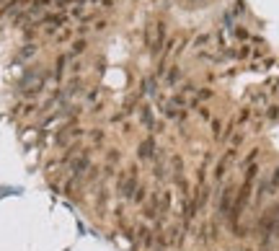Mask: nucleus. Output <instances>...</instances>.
I'll return each instance as SVG.
<instances>
[{"label": "nucleus", "instance_id": "1", "mask_svg": "<svg viewBox=\"0 0 279 251\" xmlns=\"http://www.w3.org/2000/svg\"><path fill=\"white\" fill-rule=\"evenodd\" d=\"M137 186H140V168L137 166H127L116 176V194H119V200H130L132 202Z\"/></svg>", "mask_w": 279, "mask_h": 251}, {"label": "nucleus", "instance_id": "2", "mask_svg": "<svg viewBox=\"0 0 279 251\" xmlns=\"http://www.w3.org/2000/svg\"><path fill=\"white\" fill-rule=\"evenodd\" d=\"M145 47L152 57H158L166 47V21H152L145 26Z\"/></svg>", "mask_w": 279, "mask_h": 251}, {"label": "nucleus", "instance_id": "3", "mask_svg": "<svg viewBox=\"0 0 279 251\" xmlns=\"http://www.w3.org/2000/svg\"><path fill=\"white\" fill-rule=\"evenodd\" d=\"M276 192H279V166H274V168H272V174H269V176H264V179L256 184L254 204H256V208H261V204H264V200L274 197Z\"/></svg>", "mask_w": 279, "mask_h": 251}, {"label": "nucleus", "instance_id": "4", "mask_svg": "<svg viewBox=\"0 0 279 251\" xmlns=\"http://www.w3.org/2000/svg\"><path fill=\"white\" fill-rule=\"evenodd\" d=\"M93 166V148H80L70 160H68V171L70 176H78V179H83V176L88 174V168Z\"/></svg>", "mask_w": 279, "mask_h": 251}, {"label": "nucleus", "instance_id": "5", "mask_svg": "<svg viewBox=\"0 0 279 251\" xmlns=\"http://www.w3.org/2000/svg\"><path fill=\"white\" fill-rule=\"evenodd\" d=\"M80 138H86V130L78 124V120H70V122L54 135V142H57L60 148H70V145H75Z\"/></svg>", "mask_w": 279, "mask_h": 251}, {"label": "nucleus", "instance_id": "6", "mask_svg": "<svg viewBox=\"0 0 279 251\" xmlns=\"http://www.w3.org/2000/svg\"><path fill=\"white\" fill-rule=\"evenodd\" d=\"M236 194H238V189L232 184L222 186L220 197H217V218H222V220L230 218V210H232V204H236Z\"/></svg>", "mask_w": 279, "mask_h": 251}, {"label": "nucleus", "instance_id": "7", "mask_svg": "<svg viewBox=\"0 0 279 251\" xmlns=\"http://www.w3.org/2000/svg\"><path fill=\"white\" fill-rule=\"evenodd\" d=\"M160 148H158V142H155V138L152 135H148V138H142L140 140V145H137V158L140 160H155L160 153Z\"/></svg>", "mask_w": 279, "mask_h": 251}, {"label": "nucleus", "instance_id": "8", "mask_svg": "<svg viewBox=\"0 0 279 251\" xmlns=\"http://www.w3.org/2000/svg\"><path fill=\"white\" fill-rule=\"evenodd\" d=\"M236 156H238V148H228L225 150V156L214 164V171H212V176H214V182H222L225 176H228V168H230V164L236 160Z\"/></svg>", "mask_w": 279, "mask_h": 251}, {"label": "nucleus", "instance_id": "9", "mask_svg": "<svg viewBox=\"0 0 279 251\" xmlns=\"http://www.w3.org/2000/svg\"><path fill=\"white\" fill-rule=\"evenodd\" d=\"M199 244H214L217 238H220V226H217V220H204V223L199 226V233H196Z\"/></svg>", "mask_w": 279, "mask_h": 251}, {"label": "nucleus", "instance_id": "10", "mask_svg": "<svg viewBox=\"0 0 279 251\" xmlns=\"http://www.w3.org/2000/svg\"><path fill=\"white\" fill-rule=\"evenodd\" d=\"M39 24L46 26V28H44L46 34H57L60 28H65L68 18H65V13H44V16L39 18Z\"/></svg>", "mask_w": 279, "mask_h": 251}, {"label": "nucleus", "instance_id": "11", "mask_svg": "<svg viewBox=\"0 0 279 251\" xmlns=\"http://www.w3.org/2000/svg\"><path fill=\"white\" fill-rule=\"evenodd\" d=\"M134 233H137V246L142 248V251H152V246H155V230L150 226H137Z\"/></svg>", "mask_w": 279, "mask_h": 251}, {"label": "nucleus", "instance_id": "12", "mask_svg": "<svg viewBox=\"0 0 279 251\" xmlns=\"http://www.w3.org/2000/svg\"><path fill=\"white\" fill-rule=\"evenodd\" d=\"M140 122H142V127H145V130L158 132V130H155L158 124H155V116H152V109H150V106H140Z\"/></svg>", "mask_w": 279, "mask_h": 251}, {"label": "nucleus", "instance_id": "13", "mask_svg": "<svg viewBox=\"0 0 279 251\" xmlns=\"http://www.w3.org/2000/svg\"><path fill=\"white\" fill-rule=\"evenodd\" d=\"M148 197H150V189H148V184L140 182V186H137V192H134L132 202H134V204H145V202H148Z\"/></svg>", "mask_w": 279, "mask_h": 251}, {"label": "nucleus", "instance_id": "14", "mask_svg": "<svg viewBox=\"0 0 279 251\" xmlns=\"http://www.w3.org/2000/svg\"><path fill=\"white\" fill-rule=\"evenodd\" d=\"M119 160H122V150H116V148H108V150H106V164H104V166L114 168Z\"/></svg>", "mask_w": 279, "mask_h": 251}, {"label": "nucleus", "instance_id": "15", "mask_svg": "<svg viewBox=\"0 0 279 251\" xmlns=\"http://www.w3.org/2000/svg\"><path fill=\"white\" fill-rule=\"evenodd\" d=\"M86 50H88V42H86V39H75V42H72V47H70V54L78 57V54H83Z\"/></svg>", "mask_w": 279, "mask_h": 251}, {"label": "nucleus", "instance_id": "16", "mask_svg": "<svg viewBox=\"0 0 279 251\" xmlns=\"http://www.w3.org/2000/svg\"><path fill=\"white\" fill-rule=\"evenodd\" d=\"M178 78H181V68H178V65H174V68L168 70V76H166V83H168V86H176V83H178Z\"/></svg>", "mask_w": 279, "mask_h": 251}, {"label": "nucleus", "instance_id": "17", "mask_svg": "<svg viewBox=\"0 0 279 251\" xmlns=\"http://www.w3.org/2000/svg\"><path fill=\"white\" fill-rule=\"evenodd\" d=\"M222 132H225V130H222V122H220V120H212V138H214L217 142H222Z\"/></svg>", "mask_w": 279, "mask_h": 251}, {"label": "nucleus", "instance_id": "18", "mask_svg": "<svg viewBox=\"0 0 279 251\" xmlns=\"http://www.w3.org/2000/svg\"><path fill=\"white\" fill-rule=\"evenodd\" d=\"M72 34H75V28H70V26H65V28H60V32H57L54 36H57V42H68V39H70Z\"/></svg>", "mask_w": 279, "mask_h": 251}, {"label": "nucleus", "instance_id": "19", "mask_svg": "<svg viewBox=\"0 0 279 251\" xmlns=\"http://www.w3.org/2000/svg\"><path fill=\"white\" fill-rule=\"evenodd\" d=\"M142 94H145V96H152V94H155V78H145V83H142Z\"/></svg>", "mask_w": 279, "mask_h": 251}, {"label": "nucleus", "instance_id": "20", "mask_svg": "<svg viewBox=\"0 0 279 251\" xmlns=\"http://www.w3.org/2000/svg\"><path fill=\"white\" fill-rule=\"evenodd\" d=\"M258 251H272V246H264V244H261V246H258Z\"/></svg>", "mask_w": 279, "mask_h": 251}, {"label": "nucleus", "instance_id": "21", "mask_svg": "<svg viewBox=\"0 0 279 251\" xmlns=\"http://www.w3.org/2000/svg\"><path fill=\"white\" fill-rule=\"evenodd\" d=\"M240 251H254V248H248V246H246V248H240Z\"/></svg>", "mask_w": 279, "mask_h": 251}]
</instances>
